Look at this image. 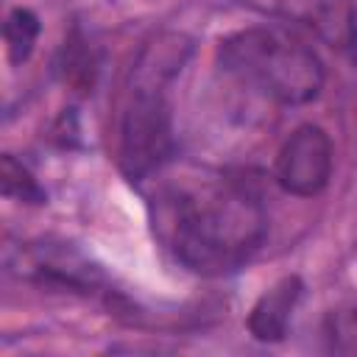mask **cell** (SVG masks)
Instances as JSON below:
<instances>
[{"instance_id": "obj_1", "label": "cell", "mask_w": 357, "mask_h": 357, "mask_svg": "<svg viewBox=\"0 0 357 357\" xmlns=\"http://www.w3.org/2000/svg\"><path fill=\"white\" fill-rule=\"evenodd\" d=\"M165 234L184 268L223 276L259 248L265 215L243 190L226 181H201L167 201Z\"/></svg>"}, {"instance_id": "obj_2", "label": "cell", "mask_w": 357, "mask_h": 357, "mask_svg": "<svg viewBox=\"0 0 357 357\" xmlns=\"http://www.w3.org/2000/svg\"><path fill=\"white\" fill-rule=\"evenodd\" d=\"M190 39L178 33H162L139 53L131 75L128 100L120 120V170L139 181L167 162L173 153L167 84L190 56Z\"/></svg>"}, {"instance_id": "obj_3", "label": "cell", "mask_w": 357, "mask_h": 357, "mask_svg": "<svg viewBox=\"0 0 357 357\" xmlns=\"http://www.w3.org/2000/svg\"><path fill=\"white\" fill-rule=\"evenodd\" d=\"M218 59L226 73L287 106L315 100L324 86L318 56L279 28H245L226 36Z\"/></svg>"}, {"instance_id": "obj_4", "label": "cell", "mask_w": 357, "mask_h": 357, "mask_svg": "<svg viewBox=\"0 0 357 357\" xmlns=\"http://www.w3.org/2000/svg\"><path fill=\"white\" fill-rule=\"evenodd\" d=\"M332 176V142L321 126H298L276 156V181L290 195H318Z\"/></svg>"}, {"instance_id": "obj_5", "label": "cell", "mask_w": 357, "mask_h": 357, "mask_svg": "<svg viewBox=\"0 0 357 357\" xmlns=\"http://www.w3.org/2000/svg\"><path fill=\"white\" fill-rule=\"evenodd\" d=\"M301 279L298 276H282L273 287H268L259 301L254 304L251 315H248V332L262 340V343H276L284 337L287 332V324H290V315H293V307L296 301L301 298Z\"/></svg>"}, {"instance_id": "obj_6", "label": "cell", "mask_w": 357, "mask_h": 357, "mask_svg": "<svg viewBox=\"0 0 357 357\" xmlns=\"http://www.w3.org/2000/svg\"><path fill=\"white\" fill-rule=\"evenodd\" d=\"M301 20L318 31L332 47H349L357 36V14L351 0H301Z\"/></svg>"}, {"instance_id": "obj_7", "label": "cell", "mask_w": 357, "mask_h": 357, "mask_svg": "<svg viewBox=\"0 0 357 357\" xmlns=\"http://www.w3.org/2000/svg\"><path fill=\"white\" fill-rule=\"evenodd\" d=\"M95 73H98V61H95L92 47L81 36V31H73L64 42V50H61V75H64V81L78 92H89L92 84H95Z\"/></svg>"}, {"instance_id": "obj_8", "label": "cell", "mask_w": 357, "mask_h": 357, "mask_svg": "<svg viewBox=\"0 0 357 357\" xmlns=\"http://www.w3.org/2000/svg\"><path fill=\"white\" fill-rule=\"evenodd\" d=\"M3 36L8 47V61L11 64L28 61L39 36V17L31 8H14L3 22Z\"/></svg>"}, {"instance_id": "obj_9", "label": "cell", "mask_w": 357, "mask_h": 357, "mask_svg": "<svg viewBox=\"0 0 357 357\" xmlns=\"http://www.w3.org/2000/svg\"><path fill=\"white\" fill-rule=\"evenodd\" d=\"M0 192L6 198L22 201V204H33V206L47 201V192L39 187V181L11 153H3V159H0Z\"/></svg>"}, {"instance_id": "obj_10", "label": "cell", "mask_w": 357, "mask_h": 357, "mask_svg": "<svg viewBox=\"0 0 357 357\" xmlns=\"http://www.w3.org/2000/svg\"><path fill=\"white\" fill-rule=\"evenodd\" d=\"M354 324H357V312H354Z\"/></svg>"}]
</instances>
